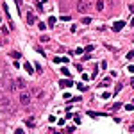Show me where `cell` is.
<instances>
[{
  "instance_id": "7c38bea8",
  "label": "cell",
  "mask_w": 134,
  "mask_h": 134,
  "mask_svg": "<svg viewBox=\"0 0 134 134\" xmlns=\"http://www.w3.org/2000/svg\"><path fill=\"white\" fill-rule=\"evenodd\" d=\"M23 68H25V72H27V73H34V70H32V66H30L29 63H25V64H23Z\"/></svg>"
},
{
  "instance_id": "277c9868",
  "label": "cell",
  "mask_w": 134,
  "mask_h": 134,
  "mask_svg": "<svg viewBox=\"0 0 134 134\" xmlns=\"http://www.w3.org/2000/svg\"><path fill=\"white\" fill-rule=\"evenodd\" d=\"M36 20H38V18H36V14H34L32 11H29V13H27V23H29V25H32Z\"/></svg>"
},
{
  "instance_id": "f546056e",
  "label": "cell",
  "mask_w": 134,
  "mask_h": 134,
  "mask_svg": "<svg viewBox=\"0 0 134 134\" xmlns=\"http://www.w3.org/2000/svg\"><path fill=\"white\" fill-rule=\"evenodd\" d=\"M14 134H25V132H23V129H16V130H14Z\"/></svg>"
},
{
  "instance_id": "d6986e66",
  "label": "cell",
  "mask_w": 134,
  "mask_h": 134,
  "mask_svg": "<svg viewBox=\"0 0 134 134\" xmlns=\"http://www.w3.org/2000/svg\"><path fill=\"white\" fill-rule=\"evenodd\" d=\"M36 97L38 98H43V89H36Z\"/></svg>"
},
{
  "instance_id": "9c48e42d",
  "label": "cell",
  "mask_w": 134,
  "mask_h": 134,
  "mask_svg": "<svg viewBox=\"0 0 134 134\" xmlns=\"http://www.w3.org/2000/svg\"><path fill=\"white\" fill-rule=\"evenodd\" d=\"M25 125H27V127H30V129H32V127H34V118H32V116H29V118H27V120H25Z\"/></svg>"
},
{
  "instance_id": "9a60e30c",
  "label": "cell",
  "mask_w": 134,
  "mask_h": 134,
  "mask_svg": "<svg viewBox=\"0 0 134 134\" xmlns=\"http://www.w3.org/2000/svg\"><path fill=\"white\" fill-rule=\"evenodd\" d=\"M11 57H13V59H20V52L13 50V52H11Z\"/></svg>"
},
{
  "instance_id": "836d02e7",
  "label": "cell",
  "mask_w": 134,
  "mask_h": 134,
  "mask_svg": "<svg viewBox=\"0 0 134 134\" xmlns=\"http://www.w3.org/2000/svg\"><path fill=\"white\" fill-rule=\"evenodd\" d=\"M2 93L4 91H2V82H0V100H2Z\"/></svg>"
},
{
  "instance_id": "cb8c5ba5",
  "label": "cell",
  "mask_w": 134,
  "mask_h": 134,
  "mask_svg": "<svg viewBox=\"0 0 134 134\" xmlns=\"http://www.w3.org/2000/svg\"><path fill=\"white\" fill-rule=\"evenodd\" d=\"M77 89H81V91H84V89H86V86H84L82 82H79V84H77Z\"/></svg>"
},
{
  "instance_id": "e0dca14e",
  "label": "cell",
  "mask_w": 134,
  "mask_h": 134,
  "mask_svg": "<svg viewBox=\"0 0 134 134\" xmlns=\"http://www.w3.org/2000/svg\"><path fill=\"white\" fill-rule=\"evenodd\" d=\"M72 54H75V55H81V54H84V48H75Z\"/></svg>"
},
{
  "instance_id": "d4e9b609",
  "label": "cell",
  "mask_w": 134,
  "mask_h": 134,
  "mask_svg": "<svg viewBox=\"0 0 134 134\" xmlns=\"http://www.w3.org/2000/svg\"><path fill=\"white\" fill-rule=\"evenodd\" d=\"M73 122H75V123H77V125L81 123V116H79V114H77V116H73Z\"/></svg>"
},
{
  "instance_id": "4316f807",
  "label": "cell",
  "mask_w": 134,
  "mask_h": 134,
  "mask_svg": "<svg viewBox=\"0 0 134 134\" xmlns=\"http://www.w3.org/2000/svg\"><path fill=\"white\" fill-rule=\"evenodd\" d=\"M134 57V50H130V52H127V59H132Z\"/></svg>"
},
{
  "instance_id": "ac0fdd59",
  "label": "cell",
  "mask_w": 134,
  "mask_h": 134,
  "mask_svg": "<svg viewBox=\"0 0 134 134\" xmlns=\"http://www.w3.org/2000/svg\"><path fill=\"white\" fill-rule=\"evenodd\" d=\"M38 29H40V30H45V29H47V23L40 22V23H38Z\"/></svg>"
},
{
  "instance_id": "8d00e7d4",
  "label": "cell",
  "mask_w": 134,
  "mask_h": 134,
  "mask_svg": "<svg viewBox=\"0 0 134 134\" xmlns=\"http://www.w3.org/2000/svg\"><path fill=\"white\" fill-rule=\"evenodd\" d=\"M52 134H59V132H52Z\"/></svg>"
},
{
  "instance_id": "8fae6325",
  "label": "cell",
  "mask_w": 134,
  "mask_h": 134,
  "mask_svg": "<svg viewBox=\"0 0 134 134\" xmlns=\"http://www.w3.org/2000/svg\"><path fill=\"white\" fill-rule=\"evenodd\" d=\"M55 20H57L55 16H48V27H54L55 25Z\"/></svg>"
},
{
  "instance_id": "74e56055",
  "label": "cell",
  "mask_w": 134,
  "mask_h": 134,
  "mask_svg": "<svg viewBox=\"0 0 134 134\" xmlns=\"http://www.w3.org/2000/svg\"><path fill=\"white\" fill-rule=\"evenodd\" d=\"M0 23H2V18H0Z\"/></svg>"
},
{
  "instance_id": "6da1fadb",
  "label": "cell",
  "mask_w": 134,
  "mask_h": 134,
  "mask_svg": "<svg viewBox=\"0 0 134 134\" xmlns=\"http://www.w3.org/2000/svg\"><path fill=\"white\" fill-rule=\"evenodd\" d=\"M30 100H32V95L29 91H20V104L22 106H29Z\"/></svg>"
},
{
  "instance_id": "3957f363",
  "label": "cell",
  "mask_w": 134,
  "mask_h": 134,
  "mask_svg": "<svg viewBox=\"0 0 134 134\" xmlns=\"http://www.w3.org/2000/svg\"><path fill=\"white\" fill-rule=\"evenodd\" d=\"M88 9H89L88 2H84V0H81V2H77V13L84 14V13H88Z\"/></svg>"
},
{
  "instance_id": "4fadbf2b",
  "label": "cell",
  "mask_w": 134,
  "mask_h": 134,
  "mask_svg": "<svg viewBox=\"0 0 134 134\" xmlns=\"http://www.w3.org/2000/svg\"><path fill=\"white\" fill-rule=\"evenodd\" d=\"M100 86H102V88H107V86H111V79H104V81L100 82Z\"/></svg>"
},
{
  "instance_id": "8992f818",
  "label": "cell",
  "mask_w": 134,
  "mask_h": 134,
  "mask_svg": "<svg viewBox=\"0 0 134 134\" xmlns=\"http://www.w3.org/2000/svg\"><path fill=\"white\" fill-rule=\"evenodd\" d=\"M59 84H61V88H70V86H73V82H72L70 79H64V81H61Z\"/></svg>"
},
{
  "instance_id": "e575fe53",
  "label": "cell",
  "mask_w": 134,
  "mask_h": 134,
  "mask_svg": "<svg viewBox=\"0 0 134 134\" xmlns=\"http://www.w3.org/2000/svg\"><path fill=\"white\" fill-rule=\"evenodd\" d=\"M129 11H130V13H134V6H129Z\"/></svg>"
},
{
  "instance_id": "52a82bcc",
  "label": "cell",
  "mask_w": 134,
  "mask_h": 134,
  "mask_svg": "<svg viewBox=\"0 0 134 134\" xmlns=\"http://www.w3.org/2000/svg\"><path fill=\"white\" fill-rule=\"evenodd\" d=\"M95 9L97 11H104V0H98V2L95 4Z\"/></svg>"
},
{
  "instance_id": "2e32d148",
  "label": "cell",
  "mask_w": 134,
  "mask_h": 134,
  "mask_svg": "<svg viewBox=\"0 0 134 134\" xmlns=\"http://www.w3.org/2000/svg\"><path fill=\"white\" fill-rule=\"evenodd\" d=\"M82 23H84V25H89V23H91V18H89V16H84V18H82Z\"/></svg>"
},
{
  "instance_id": "5b68a950",
  "label": "cell",
  "mask_w": 134,
  "mask_h": 134,
  "mask_svg": "<svg viewBox=\"0 0 134 134\" xmlns=\"http://www.w3.org/2000/svg\"><path fill=\"white\" fill-rule=\"evenodd\" d=\"M123 27H125V22H114V25H113V30H114V32H120Z\"/></svg>"
},
{
  "instance_id": "1f68e13d",
  "label": "cell",
  "mask_w": 134,
  "mask_h": 134,
  "mask_svg": "<svg viewBox=\"0 0 134 134\" xmlns=\"http://www.w3.org/2000/svg\"><path fill=\"white\" fill-rule=\"evenodd\" d=\"M100 68H102V70H106V68H107V63H106V61H104V63H100Z\"/></svg>"
},
{
  "instance_id": "484cf974",
  "label": "cell",
  "mask_w": 134,
  "mask_h": 134,
  "mask_svg": "<svg viewBox=\"0 0 134 134\" xmlns=\"http://www.w3.org/2000/svg\"><path fill=\"white\" fill-rule=\"evenodd\" d=\"M89 79H91V77H89V75H88V73H82V81H86V82H88Z\"/></svg>"
},
{
  "instance_id": "30bf717a",
  "label": "cell",
  "mask_w": 134,
  "mask_h": 134,
  "mask_svg": "<svg viewBox=\"0 0 134 134\" xmlns=\"http://www.w3.org/2000/svg\"><path fill=\"white\" fill-rule=\"evenodd\" d=\"M54 63H68V57H54Z\"/></svg>"
},
{
  "instance_id": "4dcf8cb0",
  "label": "cell",
  "mask_w": 134,
  "mask_h": 134,
  "mask_svg": "<svg viewBox=\"0 0 134 134\" xmlns=\"http://www.w3.org/2000/svg\"><path fill=\"white\" fill-rule=\"evenodd\" d=\"M16 6H18V11L22 9V0H16Z\"/></svg>"
},
{
  "instance_id": "ba28073f",
  "label": "cell",
  "mask_w": 134,
  "mask_h": 134,
  "mask_svg": "<svg viewBox=\"0 0 134 134\" xmlns=\"http://www.w3.org/2000/svg\"><path fill=\"white\" fill-rule=\"evenodd\" d=\"M14 82H16V86L20 88V89H22V88H25V81H23V79H20V77H18Z\"/></svg>"
},
{
  "instance_id": "f1b7e54d",
  "label": "cell",
  "mask_w": 134,
  "mask_h": 134,
  "mask_svg": "<svg viewBox=\"0 0 134 134\" xmlns=\"http://www.w3.org/2000/svg\"><path fill=\"white\" fill-rule=\"evenodd\" d=\"M122 88H123V86H122V82H120V84H116V91H114V93H118V91H122Z\"/></svg>"
},
{
  "instance_id": "d590c367",
  "label": "cell",
  "mask_w": 134,
  "mask_h": 134,
  "mask_svg": "<svg viewBox=\"0 0 134 134\" xmlns=\"http://www.w3.org/2000/svg\"><path fill=\"white\" fill-rule=\"evenodd\" d=\"M130 27H134V18H132V20H130Z\"/></svg>"
},
{
  "instance_id": "603a6c76",
  "label": "cell",
  "mask_w": 134,
  "mask_h": 134,
  "mask_svg": "<svg viewBox=\"0 0 134 134\" xmlns=\"http://www.w3.org/2000/svg\"><path fill=\"white\" fill-rule=\"evenodd\" d=\"M125 109L127 111H134V104H125Z\"/></svg>"
},
{
  "instance_id": "7a4b0ae2",
  "label": "cell",
  "mask_w": 134,
  "mask_h": 134,
  "mask_svg": "<svg viewBox=\"0 0 134 134\" xmlns=\"http://www.w3.org/2000/svg\"><path fill=\"white\" fill-rule=\"evenodd\" d=\"M0 109H2V111H7V113H13L14 109H13V106H11V102L9 100H0Z\"/></svg>"
},
{
  "instance_id": "5bb4252c",
  "label": "cell",
  "mask_w": 134,
  "mask_h": 134,
  "mask_svg": "<svg viewBox=\"0 0 134 134\" xmlns=\"http://www.w3.org/2000/svg\"><path fill=\"white\" fill-rule=\"evenodd\" d=\"M9 91H18V86H16V82H9Z\"/></svg>"
},
{
  "instance_id": "ffe728a7",
  "label": "cell",
  "mask_w": 134,
  "mask_h": 134,
  "mask_svg": "<svg viewBox=\"0 0 134 134\" xmlns=\"http://www.w3.org/2000/svg\"><path fill=\"white\" fill-rule=\"evenodd\" d=\"M93 48H95L93 45H88V47L84 48V52H86V54H89V52H93Z\"/></svg>"
},
{
  "instance_id": "44dd1931",
  "label": "cell",
  "mask_w": 134,
  "mask_h": 134,
  "mask_svg": "<svg viewBox=\"0 0 134 134\" xmlns=\"http://www.w3.org/2000/svg\"><path fill=\"white\" fill-rule=\"evenodd\" d=\"M40 41H43V43H47V41H48V36H45V34H41V36H40Z\"/></svg>"
},
{
  "instance_id": "d6a6232c",
  "label": "cell",
  "mask_w": 134,
  "mask_h": 134,
  "mask_svg": "<svg viewBox=\"0 0 134 134\" xmlns=\"http://www.w3.org/2000/svg\"><path fill=\"white\" fill-rule=\"evenodd\" d=\"M127 70H129L130 73H134V66H132V64H129V66H127Z\"/></svg>"
},
{
  "instance_id": "7402d4cb",
  "label": "cell",
  "mask_w": 134,
  "mask_h": 134,
  "mask_svg": "<svg viewBox=\"0 0 134 134\" xmlns=\"http://www.w3.org/2000/svg\"><path fill=\"white\" fill-rule=\"evenodd\" d=\"M97 73H98V66H95V68H93V75H91V79L97 77Z\"/></svg>"
},
{
  "instance_id": "83f0119b",
  "label": "cell",
  "mask_w": 134,
  "mask_h": 134,
  "mask_svg": "<svg viewBox=\"0 0 134 134\" xmlns=\"http://www.w3.org/2000/svg\"><path fill=\"white\" fill-rule=\"evenodd\" d=\"M61 72H63V75H66V77H70V72H68V68H63Z\"/></svg>"
}]
</instances>
